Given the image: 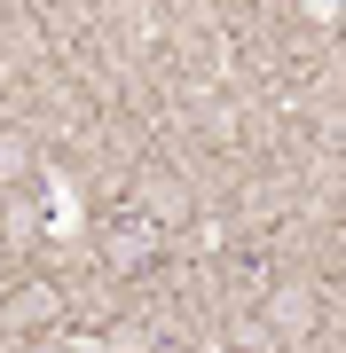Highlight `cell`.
<instances>
[{
  "label": "cell",
  "instance_id": "cell-2",
  "mask_svg": "<svg viewBox=\"0 0 346 353\" xmlns=\"http://www.w3.org/2000/svg\"><path fill=\"white\" fill-rule=\"evenodd\" d=\"M32 165H39L32 134H0V196H8V189H24V181H32Z\"/></svg>",
  "mask_w": 346,
  "mask_h": 353
},
{
  "label": "cell",
  "instance_id": "cell-1",
  "mask_svg": "<svg viewBox=\"0 0 346 353\" xmlns=\"http://www.w3.org/2000/svg\"><path fill=\"white\" fill-rule=\"evenodd\" d=\"M55 314H64V290L55 283H16L8 299H0V330H8V338H48Z\"/></svg>",
  "mask_w": 346,
  "mask_h": 353
}]
</instances>
